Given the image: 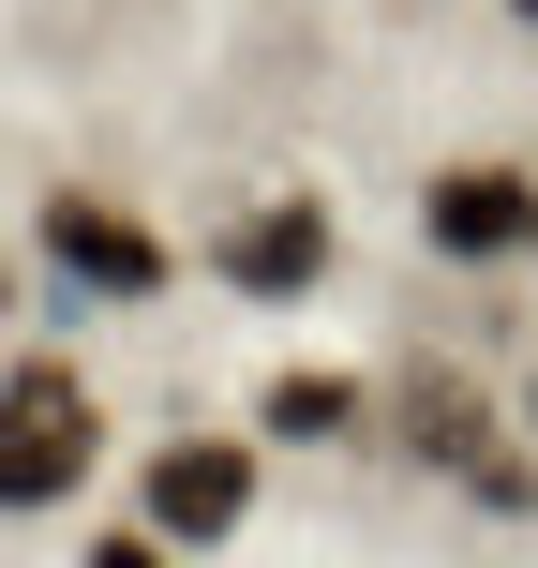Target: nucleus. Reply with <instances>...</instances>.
Instances as JSON below:
<instances>
[{
	"label": "nucleus",
	"mask_w": 538,
	"mask_h": 568,
	"mask_svg": "<svg viewBox=\"0 0 538 568\" xmlns=\"http://www.w3.org/2000/svg\"><path fill=\"white\" fill-rule=\"evenodd\" d=\"M90 449H105V419H90L75 359H16L0 374V509H60L90 479Z\"/></svg>",
	"instance_id": "f257e3e1"
},
{
	"label": "nucleus",
	"mask_w": 538,
	"mask_h": 568,
	"mask_svg": "<svg viewBox=\"0 0 538 568\" xmlns=\"http://www.w3.org/2000/svg\"><path fill=\"white\" fill-rule=\"evenodd\" d=\"M45 255L75 284H105V300H150V284H165V240H150L120 195H45Z\"/></svg>",
	"instance_id": "f03ea898"
},
{
	"label": "nucleus",
	"mask_w": 538,
	"mask_h": 568,
	"mask_svg": "<svg viewBox=\"0 0 538 568\" xmlns=\"http://www.w3.org/2000/svg\"><path fill=\"white\" fill-rule=\"evenodd\" d=\"M240 509H255V449H225V434H180L150 464V539H225Z\"/></svg>",
	"instance_id": "7ed1b4c3"
},
{
	"label": "nucleus",
	"mask_w": 538,
	"mask_h": 568,
	"mask_svg": "<svg viewBox=\"0 0 538 568\" xmlns=\"http://www.w3.org/2000/svg\"><path fill=\"white\" fill-rule=\"evenodd\" d=\"M210 255H225V284H255V300H300V284L329 270V210H314V195H270V210H240Z\"/></svg>",
	"instance_id": "20e7f679"
},
{
	"label": "nucleus",
	"mask_w": 538,
	"mask_h": 568,
	"mask_svg": "<svg viewBox=\"0 0 538 568\" xmlns=\"http://www.w3.org/2000/svg\"><path fill=\"white\" fill-rule=\"evenodd\" d=\"M419 225H434V255H524V240H538V195H524L509 165H449L419 195Z\"/></svg>",
	"instance_id": "39448f33"
},
{
	"label": "nucleus",
	"mask_w": 538,
	"mask_h": 568,
	"mask_svg": "<svg viewBox=\"0 0 538 568\" xmlns=\"http://www.w3.org/2000/svg\"><path fill=\"white\" fill-rule=\"evenodd\" d=\"M404 449H434V464H464V479H479V464H494L479 389H464V374H419V389H404Z\"/></svg>",
	"instance_id": "423d86ee"
},
{
	"label": "nucleus",
	"mask_w": 538,
	"mask_h": 568,
	"mask_svg": "<svg viewBox=\"0 0 538 568\" xmlns=\"http://www.w3.org/2000/svg\"><path fill=\"white\" fill-rule=\"evenodd\" d=\"M344 419H359L344 374H270V434H300V449H314V434H344Z\"/></svg>",
	"instance_id": "0eeeda50"
},
{
	"label": "nucleus",
	"mask_w": 538,
	"mask_h": 568,
	"mask_svg": "<svg viewBox=\"0 0 538 568\" xmlns=\"http://www.w3.org/2000/svg\"><path fill=\"white\" fill-rule=\"evenodd\" d=\"M90 568H165V539H90Z\"/></svg>",
	"instance_id": "6e6552de"
},
{
	"label": "nucleus",
	"mask_w": 538,
	"mask_h": 568,
	"mask_svg": "<svg viewBox=\"0 0 538 568\" xmlns=\"http://www.w3.org/2000/svg\"><path fill=\"white\" fill-rule=\"evenodd\" d=\"M524 16H538V0H524Z\"/></svg>",
	"instance_id": "1a4fd4ad"
}]
</instances>
